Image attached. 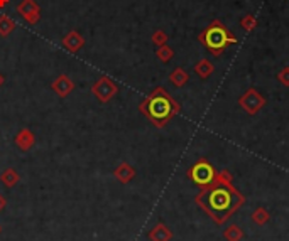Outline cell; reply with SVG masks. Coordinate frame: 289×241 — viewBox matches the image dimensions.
<instances>
[{
  "label": "cell",
  "instance_id": "cell-1",
  "mask_svg": "<svg viewBox=\"0 0 289 241\" xmlns=\"http://www.w3.org/2000/svg\"><path fill=\"white\" fill-rule=\"evenodd\" d=\"M194 203L212 218L216 225H224L232 218V214L244 206L246 198L232 186V177L224 171L216 176V181L194 198Z\"/></svg>",
  "mask_w": 289,
  "mask_h": 241
},
{
  "label": "cell",
  "instance_id": "cell-2",
  "mask_svg": "<svg viewBox=\"0 0 289 241\" xmlns=\"http://www.w3.org/2000/svg\"><path fill=\"white\" fill-rule=\"evenodd\" d=\"M139 110L154 127L162 128L180 113V105L164 88H156L139 105Z\"/></svg>",
  "mask_w": 289,
  "mask_h": 241
},
{
  "label": "cell",
  "instance_id": "cell-3",
  "mask_svg": "<svg viewBox=\"0 0 289 241\" xmlns=\"http://www.w3.org/2000/svg\"><path fill=\"white\" fill-rule=\"evenodd\" d=\"M200 41L204 44V47L208 51H212L215 56H218L222 54V51H225L226 46L237 42V39L228 34L225 25H222L220 22H213L210 27L200 35Z\"/></svg>",
  "mask_w": 289,
  "mask_h": 241
},
{
  "label": "cell",
  "instance_id": "cell-4",
  "mask_svg": "<svg viewBox=\"0 0 289 241\" xmlns=\"http://www.w3.org/2000/svg\"><path fill=\"white\" fill-rule=\"evenodd\" d=\"M216 176H218V174H216V171L213 169V166L204 159L198 160V162L188 171V177L198 187H202V189L213 184V182L216 181Z\"/></svg>",
  "mask_w": 289,
  "mask_h": 241
},
{
  "label": "cell",
  "instance_id": "cell-5",
  "mask_svg": "<svg viewBox=\"0 0 289 241\" xmlns=\"http://www.w3.org/2000/svg\"><path fill=\"white\" fill-rule=\"evenodd\" d=\"M92 93L95 95V98L100 101V103H108V101H112L115 95L118 93V86L114 83V79L108 78V76H102L98 81L93 83Z\"/></svg>",
  "mask_w": 289,
  "mask_h": 241
},
{
  "label": "cell",
  "instance_id": "cell-6",
  "mask_svg": "<svg viewBox=\"0 0 289 241\" xmlns=\"http://www.w3.org/2000/svg\"><path fill=\"white\" fill-rule=\"evenodd\" d=\"M17 14H20V17L24 19L28 24L36 25L41 19V7L38 5L36 0H22V2L17 5Z\"/></svg>",
  "mask_w": 289,
  "mask_h": 241
},
{
  "label": "cell",
  "instance_id": "cell-7",
  "mask_svg": "<svg viewBox=\"0 0 289 241\" xmlns=\"http://www.w3.org/2000/svg\"><path fill=\"white\" fill-rule=\"evenodd\" d=\"M51 88H52V91H54L60 98H66V96L71 95V93L74 91L76 84H74V81L70 78L68 74H60L54 79V81L51 83Z\"/></svg>",
  "mask_w": 289,
  "mask_h": 241
},
{
  "label": "cell",
  "instance_id": "cell-8",
  "mask_svg": "<svg viewBox=\"0 0 289 241\" xmlns=\"http://www.w3.org/2000/svg\"><path fill=\"white\" fill-rule=\"evenodd\" d=\"M63 46L66 51L71 52V54H76L80 49L85 46V37H83L78 30H70V32L63 37Z\"/></svg>",
  "mask_w": 289,
  "mask_h": 241
},
{
  "label": "cell",
  "instance_id": "cell-9",
  "mask_svg": "<svg viewBox=\"0 0 289 241\" xmlns=\"http://www.w3.org/2000/svg\"><path fill=\"white\" fill-rule=\"evenodd\" d=\"M14 142L22 152H28L36 145V135L32 133V130H29V128H22V130H19V133L16 135Z\"/></svg>",
  "mask_w": 289,
  "mask_h": 241
},
{
  "label": "cell",
  "instance_id": "cell-10",
  "mask_svg": "<svg viewBox=\"0 0 289 241\" xmlns=\"http://www.w3.org/2000/svg\"><path fill=\"white\" fill-rule=\"evenodd\" d=\"M114 177L120 182V184H128V182L136 177V169L128 162H122L114 169Z\"/></svg>",
  "mask_w": 289,
  "mask_h": 241
},
{
  "label": "cell",
  "instance_id": "cell-11",
  "mask_svg": "<svg viewBox=\"0 0 289 241\" xmlns=\"http://www.w3.org/2000/svg\"><path fill=\"white\" fill-rule=\"evenodd\" d=\"M148 236H149L150 241H171L172 231L164 225V223H158V225L149 231Z\"/></svg>",
  "mask_w": 289,
  "mask_h": 241
},
{
  "label": "cell",
  "instance_id": "cell-12",
  "mask_svg": "<svg viewBox=\"0 0 289 241\" xmlns=\"http://www.w3.org/2000/svg\"><path fill=\"white\" fill-rule=\"evenodd\" d=\"M0 182H2L6 187H8V189H12V187L20 182V176L16 169L7 167L6 171H2V174H0Z\"/></svg>",
  "mask_w": 289,
  "mask_h": 241
},
{
  "label": "cell",
  "instance_id": "cell-13",
  "mask_svg": "<svg viewBox=\"0 0 289 241\" xmlns=\"http://www.w3.org/2000/svg\"><path fill=\"white\" fill-rule=\"evenodd\" d=\"M16 29V22L14 19H10L7 14L0 15V37H7L8 34H12Z\"/></svg>",
  "mask_w": 289,
  "mask_h": 241
},
{
  "label": "cell",
  "instance_id": "cell-14",
  "mask_svg": "<svg viewBox=\"0 0 289 241\" xmlns=\"http://www.w3.org/2000/svg\"><path fill=\"white\" fill-rule=\"evenodd\" d=\"M224 238L226 241H242L244 238V230L237 225H230L226 230L224 231Z\"/></svg>",
  "mask_w": 289,
  "mask_h": 241
},
{
  "label": "cell",
  "instance_id": "cell-15",
  "mask_svg": "<svg viewBox=\"0 0 289 241\" xmlns=\"http://www.w3.org/2000/svg\"><path fill=\"white\" fill-rule=\"evenodd\" d=\"M270 220V214L268 209L264 208H257L254 213H252V221L256 223L257 226H264L266 223H269Z\"/></svg>",
  "mask_w": 289,
  "mask_h": 241
},
{
  "label": "cell",
  "instance_id": "cell-16",
  "mask_svg": "<svg viewBox=\"0 0 289 241\" xmlns=\"http://www.w3.org/2000/svg\"><path fill=\"white\" fill-rule=\"evenodd\" d=\"M186 79H188V76H186L181 69H178L171 74V81L174 83L176 86H183V84L186 83Z\"/></svg>",
  "mask_w": 289,
  "mask_h": 241
},
{
  "label": "cell",
  "instance_id": "cell-17",
  "mask_svg": "<svg viewBox=\"0 0 289 241\" xmlns=\"http://www.w3.org/2000/svg\"><path fill=\"white\" fill-rule=\"evenodd\" d=\"M158 56H159V59L168 61V59H171L172 51H171V49H168V47H161V49L158 51Z\"/></svg>",
  "mask_w": 289,
  "mask_h": 241
},
{
  "label": "cell",
  "instance_id": "cell-18",
  "mask_svg": "<svg viewBox=\"0 0 289 241\" xmlns=\"http://www.w3.org/2000/svg\"><path fill=\"white\" fill-rule=\"evenodd\" d=\"M152 41L154 44H158V46H162V44L166 42V35H164L161 30H158V32H154L152 35Z\"/></svg>",
  "mask_w": 289,
  "mask_h": 241
},
{
  "label": "cell",
  "instance_id": "cell-19",
  "mask_svg": "<svg viewBox=\"0 0 289 241\" xmlns=\"http://www.w3.org/2000/svg\"><path fill=\"white\" fill-rule=\"evenodd\" d=\"M6 208H7V199H6V196L0 194V213H2Z\"/></svg>",
  "mask_w": 289,
  "mask_h": 241
},
{
  "label": "cell",
  "instance_id": "cell-20",
  "mask_svg": "<svg viewBox=\"0 0 289 241\" xmlns=\"http://www.w3.org/2000/svg\"><path fill=\"white\" fill-rule=\"evenodd\" d=\"M10 0H0V8H6Z\"/></svg>",
  "mask_w": 289,
  "mask_h": 241
},
{
  "label": "cell",
  "instance_id": "cell-21",
  "mask_svg": "<svg viewBox=\"0 0 289 241\" xmlns=\"http://www.w3.org/2000/svg\"><path fill=\"white\" fill-rule=\"evenodd\" d=\"M2 83H4V78H2V74H0V86H2Z\"/></svg>",
  "mask_w": 289,
  "mask_h": 241
},
{
  "label": "cell",
  "instance_id": "cell-22",
  "mask_svg": "<svg viewBox=\"0 0 289 241\" xmlns=\"http://www.w3.org/2000/svg\"><path fill=\"white\" fill-rule=\"evenodd\" d=\"M0 233H2V226H0Z\"/></svg>",
  "mask_w": 289,
  "mask_h": 241
}]
</instances>
